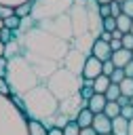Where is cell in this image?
<instances>
[{
  "mask_svg": "<svg viewBox=\"0 0 133 135\" xmlns=\"http://www.w3.org/2000/svg\"><path fill=\"white\" fill-rule=\"evenodd\" d=\"M78 135H97V131H95L93 127H84V129H80Z\"/></svg>",
  "mask_w": 133,
  "mask_h": 135,
  "instance_id": "obj_44",
  "label": "cell"
},
{
  "mask_svg": "<svg viewBox=\"0 0 133 135\" xmlns=\"http://www.w3.org/2000/svg\"><path fill=\"white\" fill-rule=\"evenodd\" d=\"M2 27H4V19H0V30H2Z\"/></svg>",
  "mask_w": 133,
  "mask_h": 135,
  "instance_id": "obj_51",
  "label": "cell"
},
{
  "mask_svg": "<svg viewBox=\"0 0 133 135\" xmlns=\"http://www.w3.org/2000/svg\"><path fill=\"white\" fill-rule=\"evenodd\" d=\"M116 101H118V105L122 108V105H127V103H131V97H127V95H120V97H118Z\"/></svg>",
  "mask_w": 133,
  "mask_h": 135,
  "instance_id": "obj_45",
  "label": "cell"
},
{
  "mask_svg": "<svg viewBox=\"0 0 133 135\" xmlns=\"http://www.w3.org/2000/svg\"><path fill=\"white\" fill-rule=\"evenodd\" d=\"M23 2H27V0H0V4H4V6H11V8H15V6L23 4Z\"/></svg>",
  "mask_w": 133,
  "mask_h": 135,
  "instance_id": "obj_38",
  "label": "cell"
},
{
  "mask_svg": "<svg viewBox=\"0 0 133 135\" xmlns=\"http://www.w3.org/2000/svg\"><path fill=\"white\" fill-rule=\"evenodd\" d=\"M120 42H122V49H129V51H133V34H131V32L122 34Z\"/></svg>",
  "mask_w": 133,
  "mask_h": 135,
  "instance_id": "obj_29",
  "label": "cell"
},
{
  "mask_svg": "<svg viewBox=\"0 0 133 135\" xmlns=\"http://www.w3.org/2000/svg\"><path fill=\"white\" fill-rule=\"evenodd\" d=\"M108 86H110V76H106V74H99V76L93 80V91H95V93H106Z\"/></svg>",
  "mask_w": 133,
  "mask_h": 135,
  "instance_id": "obj_17",
  "label": "cell"
},
{
  "mask_svg": "<svg viewBox=\"0 0 133 135\" xmlns=\"http://www.w3.org/2000/svg\"><path fill=\"white\" fill-rule=\"evenodd\" d=\"M131 34H133V23H131Z\"/></svg>",
  "mask_w": 133,
  "mask_h": 135,
  "instance_id": "obj_53",
  "label": "cell"
},
{
  "mask_svg": "<svg viewBox=\"0 0 133 135\" xmlns=\"http://www.w3.org/2000/svg\"><path fill=\"white\" fill-rule=\"evenodd\" d=\"M44 84H46L49 91L61 101V99H65V97H72V95L80 93L82 76H76V74H72L70 70H65V68L61 65L59 70H55V72L44 80Z\"/></svg>",
  "mask_w": 133,
  "mask_h": 135,
  "instance_id": "obj_5",
  "label": "cell"
},
{
  "mask_svg": "<svg viewBox=\"0 0 133 135\" xmlns=\"http://www.w3.org/2000/svg\"><path fill=\"white\" fill-rule=\"evenodd\" d=\"M131 23H133V19L129 17V15H118L116 17V30H120L122 34H127V32H131Z\"/></svg>",
  "mask_w": 133,
  "mask_h": 135,
  "instance_id": "obj_19",
  "label": "cell"
},
{
  "mask_svg": "<svg viewBox=\"0 0 133 135\" xmlns=\"http://www.w3.org/2000/svg\"><path fill=\"white\" fill-rule=\"evenodd\" d=\"M61 131H63V135H78V133H80V124H78L76 120H70Z\"/></svg>",
  "mask_w": 133,
  "mask_h": 135,
  "instance_id": "obj_26",
  "label": "cell"
},
{
  "mask_svg": "<svg viewBox=\"0 0 133 135\" xmlns=\"http://www.w3.org/2000/svg\"><path fill=\"white\" fill-rule=\"evenodd\" d=\"M99 38H101V40H106V42H110V40H112V32H106V30H103Z\"/></svg>",
  "mask_w": 133,
  "mask_h": 135,
  "instance_id": "obj_46",
  "label": "cell"
},
{
  "mask_svg": "<svg viewBox=\"0 0 133 135\" xmlns=\"http://www.w3.org/2000/svg\"><path fill=\"white\" fill-rule=\"evenodd\" d=\"M0 57H4V42L0 40Z\"/></svg>",
  "mask_w": 133,
  "mask_h": 135,
  "instance_id": "obj_49",
  "label": "cell"
},
{
  "mask_svg": "<svg viewBox=\"0 0 133 135\" xmlns=\"http://www.w3.org/2000/svg\"><path fill=\"white\" fill-rule=\"evenodd\" d=\"M30 13H32V0H27V2L15 6V15H17V17H27Z\"/></svg>",
  "mask_w": 133,
  "mask_h": 135,
  "instance_id": "obj_24",
  "label": "cell"
},
{
  "mask_svg": "<svg viewBox=\"0 0 133 135\" xmlns=\"http://www.w3.org/2000/svg\"><path fill=\"white\" fill-rule=\"evenodd\" d=\"M101 65H103V61H99L97 57L89 55V57H87V61H84V68H82V78L95 80V78L101 74Z\"/></svg>",
  "mask_w": 133,
  "mask_h": 135,
  "instance_id": "obj_10",
  "label": "cell"
},
{
  "mask_svg": "<svg viewBox=\"0 0 133 135\" xmlns=\"http://www.w3.org/2000/svg\"><path fill=\"white\" fill-rule=\"evenodd\" d=\"M127 135H133V118L129 120V133H127Z\"/></svg>",
  "mask_w": 133,
  "mask_h": 135,
  "instance_id": "obj_48",
  "label": "cell"
},
{
  "mask_svg": "<svg viewBox=\"0 0 133 135\" xmlns=\"http://www.w3.org/2000/svg\"><path fill=\"white\" fill-rule=\"evenodd\" d=\"M46 135H63V131L61 129H57V127H53V129H49V133Z\"/></svg>",
  "mask_w": 133,
  "mask_h": 135,
  "instance_id": "obj_47",
  "label": "cell"
},
{
  "mask_svg": "<svg viewBox=\"0 0 133 135\" xmlns=\"http://www.w3.org/2000/svg\"><path fill=\"white\" fill-rule=\"evenodd\" d=\"M36 25H40L42 30L68 40L72 44V38H74V30H72V19H70V13H63L59 17H53V19H46V21H36Z\"/></svg>",
  "mask_w": 133,
  "mask_h": 135,
  "instance_id": "obj_7",
  "label": "cell"
},
{
  "mask_svg": "<svg viewBox=\"0 0 133 135\" xmlns=\"http://www.w3.org/2000/svg\"><path fill=\"white\" fill-rule=\"evenodd\" d=\"M116 2H120V4H122V2H125V0H116Z\"/></svg>",
  "mask_w": 133,
  "mask_h": 135,
  "instance_id": "obj_52",
  "label": "cell"
},
{
  "mask_svg": "<svg viewBox=\"0 0 133 135\" xmlns=\"http://www.w3.org/2000/svg\"><path fill=\"white\" fill-rule=\"evenodd\" d=\"M99 15L106 19V17H112L110 15V4H99Z\"/></svg>",
  "mask_w": 133,
  "mask_h": 135,
  "instance_id": "obj_39",
  "label": "cell"
},
{
  "mask_svg": "<svg viewBox=\"0 0 133 135\" xmlns=\"http://www.w3.org/2000/svg\"><path fill=\"white\" fill-rule=\"evenodd\" d=\"M93 112L89 110V108H82L80 112H78V116H76V122L80 124V129H84V127H91L93 124Z\"/></svg>",
  "mask_w": 133,
  "mask_h": 135,
  "instance_id": "obj_16",
  "label": "cell"
},
{
  "mask_svg": "<svg viewBox=\"0 0 133 135\" xmlns=\"http://www.w3.org/2000/svg\"><path fill=\"white\" fill-rule=\"evenodd\" d=\"M82 108H89V99H82L80 93H76V95L65 97V99L59 101V112L65 114L70 120H76V116H78V112H80Z\"/></svg>",
  "mask_w": 133,
  "mask_h": 135,
  "instance_id": "obj_8",
  "label": "cell"
},
{
  "mask_svg": "<svg viewBox=\"0 0 133 135\" xmlns=\"http://www.w3.org/2000/svg\"><path fill=\"white\" fill-rule=\"evenodd\" d=\"M6 63H8V59L6 57H0V76L4 78V74H6Z\"/></svg>",
  "mask_w": 133,
  "mask_h": 135,
  "instance_id": "obj_42",
  "label": "cell"
},
{
  "mask_svg": "<svg viewBox=\"0 0 133 135\" xmlns=\"http://www.w3.org/2000/svg\"><path fill=\"white\" fill-rule=\"evenodd\" d=\"M112 63L116 65V68H125L131 59H133V51H129V49H118V51H114L112 53Z\"/></svg>",
  "mask_w": 133,
  "mask_h": 135,
  "instance_id": "obj_13",
  "label": "cell"
},
{
  "mask_svg": "<svg viewBox=\"0 0 133 135\" xmlns=\"http://www.w3.org/2000/svg\"><path fill=\"white\" fill-rule=\"evenodd\" d=\"M15 38L19 42L21 55L30 61L42 82L63 65V57L72 46L68 40L36 25V21L27 30H15Z\"/></svg>",
  "mask_w": 133,
  "mask_h": 135,
  "instance_id": "obj_1",
  "label": "cell"
},
{
  "mask_svg": "<svg viewBox=\"0 0 133 135\" xmlns=\"http://www.w3.org/2000/svg\"><path fill=\"white\" fill-rule=\"evenodd\" d=\"M106 103H108V99H106L103 93H93V97L89 99V110L93 114H99V112H103Z\"/></svg>",
  "mask_w": 133,
  "mask_h": 135,
  "instance_id": "obj_14",
  "label": "cell"
},
{
  "mask_svg": "<svg viewBox=\"0 0 133 135\" xmlns=\"http://www.w3.org/2000/svg\"><path fill=\"white\" fill-rule=\"evenodd\" d=\"M27 133H30V135H46L49 129H46L40 120H27Z\"/></svg>",
  "mask_w": 133,
  "mask_h": 135,
  "instance_id": "obj_18",
  "label": "cell"
},
{
  "mask_svg": "<svg viewBox=\"0 0 133 135\" xmlns=\"http://www.w3.org/2000/svg\"><path fill=\"white\" fill-rule=\"evenodd\" d=\"M108 135H112V133H108Z\"/></svg>",
  "mask_w": 133,
  "mask_h": 135,
  "instance_id": "obj_55",
  "label": "cell"
},
{
  "mask_svg": "<svg viewBox=\"0 0 133 135\" xmlns=\"http://www.w3.org/2000/svg\"><path fill=\"white\" fill-rule=\"evenodd\" d=\"M110 49H112V53H114V51L122 49V42H120L118 38H112V40H110Z\"/></svg>",
  "mask_w": 133,
  "mask_h": 135,
  "instance_id": "obj_41",
  "label": "cell"
},
{
  "mask_svg": "<svg viewBox=\"0 0 133 135\" xmlns=\"http://www.w3.org/2000/svg\"><path fill=\"white\" fill-rule=\"evenodd\" d=\"M114 63H112V59H108V61H103V65H101V74H106V76H110L112 72H114Z\"/></svg>",
  "mask_w": 133,
  "mask_h": 135,
  "instance_id": "obj_34",
  "label": "cell"
},
{
  "mask_svg": "<svg viewBox=\"0 0 133 135\" xmlns=\"http://www.w3.org/2000/svg\"><path fill=\"white\" fill-rule=\"evenodd\" d=\"M103 95H106V99H108V101H116V99L120 97V86H118L116 82H110V86L106 89V93H103Z\"/></svg>",
  "mask_w": 133,
  "mask_h": 135,
  "instance_id": "obj_22",
  "label": "cell"
},
{
  "mask_svg": "<svg viewBox=\"0 0 133 135\" xmlns=\"http://www.w3.org/2000/svg\"><path fill=\"white\" fill-rule=\"evenodd\" d=\"M131 105H133V97H131Z\"/></svg>",
  "mask_w": 133,
  "mask_h": 135,
  "instance_id": "obj_54",
  "label": "cell"
},
{
  "mask_svg": "<svg viewBox=\"0 0 133 135\" xmlns=\"http://www.w3.org/2000/svg\"><path fill=\"white\" fill-rule=\"evenodd\" d=\"M0 40L6 44V42H11V40H15V32L13 30H8V27H2V32H0Z\"/></svg>",
  "mask_w": 133,
  "mask_h": 135,
  "instance_id": "obj_28",
  "label": "cell"
},
{
  "mask_svg": "<svg viewBox=\"0 0 133 135\" xmlns=\"http://www.w3.org/2000/svg\"><path fill=\"white\" fill-rule=\"evenodd\" d=\"M127 133H129V120L120 114L112 118V135H127Z\"/></svg>",
  "mask_w": 133,
  "mask_h": 135,
  "instance_id": "obj_15",
  "label": "cell"
},
{
  "mask_svg": "<svg viewBox=\"0 0 133 135\" xmlns=\"http://www.w3.org/2000/svg\"><path fill=\"white\" fill-rule=\"evenodd\" d=\"M103 114H106L108 118H116V116L120 114V105H118V101H108L106 108H103Z\"/></svg>",
  "mask_w": 133,
  "mask_h": 135,
  "instance_id": "obj_23",
  "label": "cell"
},
{
  "mask_svg": "<svg viewBox=\"0 0 133 135\" xmlns=\"http://www.w3.org/2000/svg\"><path fill=\"white\" fill-rule=\"evenodd\" d=\"M0 135H30L23 110L11 99V95L2 93H0Z\"/></svg>",
  "mask_w": 133,
  "mask_h": 135,
  "instance_id": "obj_4",
  "label": "cell"
},
{
  "mask_svg": "<svg viewBox=\"0 0 133 135\" xmlns=\"http://www.w3.org/2000/svg\"><path fill=\"white\" fill-rule=\"evenodd\" d=\"M8 15H15V8H11V6H4V4H0V19H6Z\"/></svg>",
  "mask_w": 133,
  "mask_h": 135,
  "instance_id": "obj_37",
  "label": "cell"
},
{
  "mask_svg": "<svg viewBox=\"0 0 133 135\" xmlns=\"http://www.w3.org/2000/svg\"><path fill=\"white\" fill-rule=\"evenodd\" d=\"M122 70H125V76H129V78H133V59H131V61H129V63H127V65H125Z\"/></svg>",
  "mask_w": 133,
  "mask_h": 135,
  "instance_id": "obj_43",
  "label": "cell"
},
{
  "mask_svg": "<svg viewBox=\"0 0 133 135\" xmlns=\"http://www.w3.org/2000/svg\"><path fill=\"white\" fill-rule=\"evenodd\" d=\"M122 78H125V70L122 68H114V72L110 74V82H122Z\"/></svg>",
  "mask_w": 133,
  "mask_h": 135,
  "instance_id": "obj_27",
  "label": "cell"
},
{
  "mask_svg": "<svg viewBox=\"0 0 133 135\" xmlns=\"http://www.w3.org/2000/svg\"><path fill=\"white\" fill-rule=\"evenodd\" d=\"M103 30L106 32H114L116 30V17H106L103 19Z\"/></svg>",
  "mask_w": 133,
  "mask_h": 135,
  "instance_id": "obj_30",
  "label": "cell"
},
{
  "mask_svg": "<svg viewBox=\"0 0 133 135\" xmlns=\"http://www.w3.org/2000/svg\"><path fill=\"white\" fill-rule=\"evenodd\" d=\"M0 32H2V30H0Z\"/></svg>",
  "mask_w": 133,
  "mask_h": 135,
  "instance_id": "obj_56",
  "label": "cell"
},
{
  "mask_svg": "<svg viewBox=\"0 0 133 135\" xmlns=\"http://www.w3.org/2000/svg\"><path fill=\"white\" fill-rule=\"evenodd\" d=\"M118 86H120V95L133 97V78L125 76V78H122V82H118Z\"/></svg>",
  "mask_w": 133,
  "mask_h": 135,
  "instance_id": "obj_21",
  "label": "cell"
},
{
  "mask_svg": "<svg viewBox=\"0 0 133 135\" xmlns=\"http://www.w3.org/2000/svg\"><path fill=\"white\" fill-rule=\"evenodd\" d=\"M74 0H32V13L30 17L34 21H46L53 17H59L72 8Z\"/></svg>",
  "mask_w": 133,
  "mask_h": 135,
  "instance_id": "obj_6",
  "label": "cell"
},
{
  "mask_svg": "<svg viewBox=\"0 0 133 135\" xmlns=\"http://www.w3.org/2000/svg\"><path fill=\"white\" fill-rule=\"evenodd\" d=\"M97 2H99V4H110L112 0H97Z\"/></svg>",
  "mask_w": 133,
  "mask_h": 135,
  "instance_id": "obj_50",
  "label": "cell"
},
{
  "mask_svg": "<svg viewBox=\"0 0 133 135\" xmlns=\"http://www.w3.org/2000/svg\"><path fill=\"white\" fill-rule=\"evenodd\" d=\"M19 25H21V17H17V15H8L6 19H4V27H8V30H19Z\"/></svg>",
  "mask_w": 133,
  "mask_h": 135,
  "instance_id": "obj_25",
  "label": "cell"
},
{
  "mask_svg": "<svg viewBox=\"0 0 133 135\" xmlns=\"http://www.w3.org/2000/svg\"><path fill=\"white\" fill-rule=\"evenodd\" d=\"M87 57H89V55H84L82 51H78V49L70 46V51H68V53H65V57H63V68H65V70H70V72H72V74H76V76H82V68H84Z\"/></svg>",
  "mask_w": 133,
  "mask_h": 135,
  "instance_id": "obj_9",
  "label": "cell"
},
{
  "mask_svg": "<svg viewBox=\"0 0 133 135\" xmlns=\"http://www.w3.org/2000/svg\"><path fill=\"white\" fill-rule=\"evenodd\" d=\"M120 116H125L127 120H131V118H133V105H131V103L122 105V108H120Z\"/></svg>",
  "mask_w": 133,
  "mask_h": 135,
  "instance_id": "obj_36",
  "label": "cell"
},
{
  "mask_svg": "<svg viewBox=\"0 0 133 135\" xmlns=\"http://www.w3.org/2000/svg\"><path fill=\"white\" fill-rule=\"evenodd\" d=\"M91 127L97 131V135H108V133H112V118H108L103 112H99V114L93 116V124Z\"/></svg>",
  "mask_w": 133,
  "mask_h": 135,
  "instance_id": "obj_12",
  "label": "cell"
},
{
  "mask_svg": "<svg viewBox=\"0 0 133 135\" xmlns=\"http://www.w3.org/2000/svg\"><path fill=\"white\" fill-rule=\"evenodd\" d=\"M4 80H6L8 89H11V95H19V97L25 95L30 89H34V86H38L42 82L23 55H15V57L8 59Z\"/></svg>",
  "mask_w": 133,
  "mask_h": 135,
  "instance_id": "obj_3",
  "label": "cell"
},
{
  "mask_svg": "<svg viewBox=\"0 0 133 135\" xmlns=\"http://www.w3.org/2000/svg\"><path fill=\"white\" fill-rule=\"evenodd\" d=\"M68 122H70V118H68L65 114H61V112H59V114L55 116V127H57V129H63Z\"/></svg>",
  "mask_w": 133,
  "mask_h": 135,
  "instance_id": "obj_31",
  "label": "cell"
},
{
  "mask_svg": "<svg viewBox=\"0 0 133 135\" xmlns=\"http://www.w3.org/2000/svg\"><path fill=\"white\" fill-rule=\"evenodd\" d=\"M15 55H21V49H19V42H17V38L4 44V57H6V59H11V57H15Z\"/></svg>",
  "mask_w": 133,
  "mask_h": 135,
  "instance_id": "obj_20",
  "label": "cell"
},
{
  "mask_svg": "<svg viewBox=\"0 0 133 135\" xmlns=\"http://www.w3.org/2000/svg\"><path fill=\"white\" fill-rule=\"evenodd\" d=\"M120 8H122V15H129L133 19V0H125L120 4Z\"/></svg>",
  "mask_w": 133,
  "mask_h": 135,
  "instance_id": "obj_32",
  "label": "cell"
},
{
  "mask_svg": "<svg viewBox=\"0 0 133 135\" xmlns=\"http://www.w3.org/2000/svg\"><path fill=\"white\" fill-rule=\"evenodd\" d=\"M120 13H122V8H120V2L112 0V2H110V15H112V17H118Z\"/></svg>",
  "mask_w": 133,
  "mask_h": 135,
  "instance_id": "obj_33",
  "label": "cell"
},
{
  "mask_svg": "<svg viewBox=\"0 0 133 135\" xmlns=\"http://www.w3.org/2000/svg\"><path fill=\"white\" fill-rule=\"evenodd\" d=\"M93 93H95V91H93V86H87V84H82V86H80V97H82V99H91V97H93Z\"/></svg>",
  "mask_w": 133,
  "mask_h": 135,
  "instance_id": "obj_35",
  "label": "cell"
},
{
  "mask_svg": "<svg viewBox=\"0 0 133 135\" xmlns=\"http://www.w3.org/2000/svg\"><path fill=\"white\" fill-rule=\"evenodd\" d=\"M91 55H93V57H97L99 61H108V59L112 57V49H110V42H106V40L97 38V40L93 42Z\"/></svg>",
  "mask_w": 133,
  "mask_h": 135,
  "instance_id": "obj_11",
  "label": "cell"
},
{
  "mask_svg": "<svg viewBox=\"0 0 133 135\" xmlns=\"http://www.w3.org/2000/svg\"><path fill=\"white\" fill-rule=\"evenodd\" d=\"M21 110L27 120H40L46 129L55 127V116L59 114V99L49 91L44 82L21 95Z\"/></svg>",
  "mask_w": 133,
  "mask_h": 135,
  "instance_id": "obj_2",
  "label": "cell"
},
{
  "mask_svg": "<svg viewBox=\"0 0 133 135\" xmlns=\"http://www.w3.org/2000/svg\"><path fill=\"white\" fill-rule=\"evenodd\" d=\"M0 93L2 95H11V89H8V84H6V80L0 76Z\"/></svg>",
  "mask_w": 133,
  "mask_h": 135,
  "instance_id": "obj_40",
  "label": "cell"
}]
</instances>
